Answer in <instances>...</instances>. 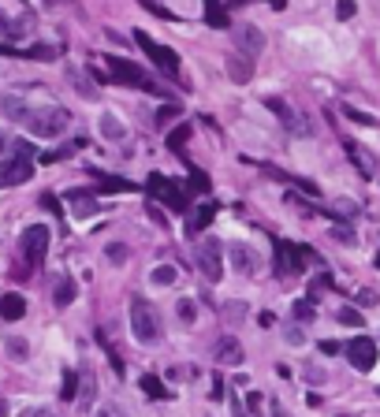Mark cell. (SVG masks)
<instances>
[{"label":"cell","instance_id":"6da1fadb","mask_svg":"<svg viewBox=\"0 0 380 417\" xmlns=\"http://www.w3.org/2000/svg\"><path fill=\"white\" fill-rule=\"evenodd\" d=\"M26 127H30V135H34V138H60L63 130L71 127V112H68V108H60V105L30 108Z\"/></svg>","mask_w":380,"mask_h":417},{"label":"cell","instance_id":"7a4b0ae2","mask_svg":"<svg viewBox=\"0 0 380 417\" xmlns=\"http://www.w3.org/2000/svg\"><path fill=\"white\" fill-rule=\"evenodd\" d=\"M130 331H135L138 343H157L160 339V313L153 309V302L135 298L130 302Z\"/></svg>","mask_w":380,"mask_h":417},{"label":"cell","instance_id":"3957f363","mask_svg":"<svg viewBox=\"0 0 380 417\" xmlns=\"http://www.w3.org/2000/svg\"><path fill=\"white\" fill-rule=\"evenodd\" d=\"M105 68H108L112 82H123V86H135V90H145V93H168V90H160L157 82H153L150 75H145L142 68H135L130 60L112 56V60H105Z\"/></svg>","mask_w":380,"mask_h":417},{"label":"cell","instance_id":"277c9868","mask_svg":"<svg viewBox=\"0 0 380 417\" xmlns=\"http://www.w3.org/2000/svg\"><path fill=\"white\" fill-rule=\"evenodd\" d=\"M48 227L45 224H34V227H26L23 231V239H19V249H23V261H26V269H41V261H45V249H48Z\"/></svg>","mask_w":380,"mask_h":417},{"label":"cell","instance_id":"5b68a950","mask_svg":"<svg viewBox=\"0 0 380 417\" xmlns=\"http://www.w3.org/2000/svg\"><path fill=\"white\" fill-rule=\"evenodd\" d=\"M306 261H313V254L309 249H302V246H287L284 239H276V269H279V276H302L306 272Z\"/></svg>","mask_w":380,"mask_h":417},{"label":"cell","instance_id":"8992f818","mask_svg":"<svg viewBox=\"0 0 380 417\" xmlns=\"http://www.w3.org/2000/svg\"><path fill=\"white\" fill-rule=\"evenodd\" d=\"M197 269H202V276L209 283L224 279V246L217 239H205L202 246H197Z\"/></svg>","mask_w":380,"mask_h":417},{"label":"cell","instance_id":"52a82bcc","mask_svg":"<svg viewBox=\"0 0 380 417\" xmlns=\"http://www.w3.org/2000/svg\"><path fill=\"white\" fill-rule=\"evenodd\" d=\"M135 41H138V48H142V53L157 63V68H160L164 75H175V71H179V56H175V48H164V45H157L150 34H145V30H135Z\"/></svg>","mask_w":380,"mask_h":417},{"label":"cell","instance_id":"ba28073f","mask_svg":"<svg viewBox=\"0 0 380 417\" xmlns=\"http://www.w3.org/2000/svg\"><path fill=\"white\" fill-rule=\"evenodd\" d=\"M30 175H34V157H19V153H11L8 160H0V190L19 187V182H26Z\"/></svg>","mask_w":380,"mask_h":417},{"label":"cell","instance_id":"9c48e42d","mask_svg":"<svg viewBox=\"0 0 380 417\" xmlns=\"http://www.w3.org/2000/svg\"><path fill=\"white\" fill-rule=\"evenodd\" d=\"M145 190L157 194L160 202H168V205H172V212H183V209H187V190H183V187H175L172 179L157 175V172H153L150 179H145Z\"/></svg>","mask_w":380,"mask_h":417},{"label":"cell","instance_id":"30bf717a","mask_svg":"<svg viewBox=\"0 0 380 417\" xmlns=\"http://www.w3.org/2000/svg\"><path fill=\"white\" fill-rule=\"evenodd\" d=\"M343 350H346V361H351L358 373H369L373 365H376V343L369 336H354Z\"/></svg>","mask_w":380,"mask_h":417},{"label":"cell","instance_id":"8fae6325","mask_svg":"<svg viewBox=\"0 0 380 417\" xmlns=\"http://www.w3.org/2000/svg\"><path fill=\"white\" fill-rule=\"evenodd\" d=\"M224 254H227V261H231V269L242 272V276H254V272H257V264H261V257H257L246 242H231V246L224 249Z\"/></svg>","mask_w":380,"mask_h":417},{"label":"cell","instance_id":"7c38bea8","mask_svg":"<svg viewBox=\"0 0 380 417\" xmlns=\"http://www.w3.org/2000/svg\"><path fill=\"white\" fill-rule=\"evenodd\" d=\"M235 45H239V53L242 56H261V48H265V34H261V30L257 26H250V23H246V26H235Z\"/></svg>","mask_w":380,"mask_h":417},{"label":"cell","instance_id":"4fadbf2b","mask_svg":"<svg viewBox=\"0 0 380 417\" xmlns=\"http://www.w3.org/2000/svg\"><path fill=\"white\" fill-rule=\"evenodd\" d=\"M265 108H269V112H276V115H279V123H284L287 130H294V135H309V123H302L299 115L291 112V105H287V101H279V97H265Z\"/></svg>","mask_w":380,"mask_h":417},{"label":"cell","instance_id":"5bb4252c","mask_svg":"<svg viewBox=\"0 0 380 417\" xmlns=\"http://www.w3.org/2000/svg\"><path fill=\"white\" fill-rule=\"evenodd\" d=\"M227 75H231V82H250L254 78V60L242 56V53L227 56Z\"/></svg>","mask_w":380,"mask_h":417},{"label":"cell","instance_id":"9a60e30c","mask_svg":"<svg viewBox=\"0 0 380 417\" xmlns=\"http://www.w3.org/2000/svg\"><path fill=\"white\" fill-rule=\"evenodd\" d=\"M23 313H26V298L23 294L8 291L4 298H0V316H4V321H23Z\"/></svg>","mask_w":380,"mask_h":417},{"label":"cell","instance_id":"2e32d148","mask_svg":"<svg viewBox=\"0 0 380 417\" xmlns=\"http://www.w3.org/2000/svg\"><path fill=\"white\" fill-rule=\"evenodd\" d=\"M78 403H82V410H90L93 406V398H97V380H93V369L90 365H82V373H78Z\"/></svg>","mask_w":380,"mask_h":417},{"label":"cell","instance_id":"e0dca14e","mask_svg":"<svg viewBox=\"0 0 380 417\" xmlns=\"http://www.w3.org/2000/svg\"><path fill=\"white\" fill-rule=\"evenodd\" d=\"M217 361H224V365H242L246 358H242V346H239V339L224 336V339L217 343Z\"/></svg>","mask_w":380,"mask_h":417},{"label":"cell","instance_id":"ac0fdd59","mask_svg":"<svg viewBox=\"0 0 380 417\" xmlns=\"http://www.w3.org/2000/svg\"><path fill=\"white\" fill-rule=\"evenodd\" d=\"M68 202L75 205L71 212L78 216V220H90V216L97 212V197H93V194H82V190H71V194H68Z\"/></svg>","mask_w":380,"mask_h":417},{"label":"cell","instance_id":"d6986e66","mask_svg":"<svg viewBox=\"0 0 380 417\" xmlns=\"http://www.w3.org/2000/svg\"><path fill=\"white\" fill-rule=\"evenodd\" d=\"M97 127H101V138H108V142H123V138H127V127H123V120H120V115H112V112H105Z\"/></svg>","mask_w":380,"mask_h":417},{"label":"cell","instance_id":"ffe728a7","mask_svg":"<svg viewBox=\"0 0 380 417\" xmlns=\"http://www.w3.org/2000/svg\"><path fill=\"white\" fill-rule=\"evenodd\" d=\"M212 216H217V205H212V202L197 205V209H194V216H190V224H187V231H190V235H197L202 227H209V224H212Z\"/></svg>","mask_w":380,"mask_h":417},{"label":"cell","instance_id":"44dd1931","mask_svg":"<svg viewBox=\"0 0 380 417\" xmlns=\"http://www.w3.org/2000/svg\"><path fill=\"white\" fill-rule=\"evenodd\" d=\"M0 108H4L11 120H19V123H26V115H30V108H26V101H19L15 93H8L4 101H0Z\"/></svg>","mask_w":380,"mask_h":417},{"label":"cell","instance_id":"7402d4cb","mask_svg":"<svg viewBox=\"0 0 380 417\" xmlns=\"http://www.w3.org/2000/svg\"><path fill=\"white\" fill-rule=\"evenodd\" d=\"M142 391H145V395H150V398H157V403H164V398H168V395H172V391H168V388H164V383H160V380H157L153 373H145V376H142Z\"/></svg>","mask_w":380,"mask_h":417},{"label":"cell","instance_id":"603a6c76","mask_svg":"<svg viewBox=\"0 0 380 417\" xmlns=\"http://www.w3.org/2000/svg\"><path fill=\"white\" fill-rule=\"evenodd\" d=\"M328 216H336V220H354V216H358V205L354 202H343V197H339V202H332V209H324Z\"/></svg>","mask_w":380,"mask_h":417},{"label":"cell","instance_id":"cb8c5ba5","mask_svg":"<svg viewBox=\"0 0 380 417\" xmlns=\"http://www.w3.org/2000/svg\"><path fill=\"white\" fill-rule=\"evenodd\" d=\"M291 313H294V316H299V321H302V324H309V321H313V316H317V309H313V302H309V298H294V306H291Z\"/></svg>","mask_w":380,"mask_h":417},{"label":"cell","instance_id":"d4e9b609","mask_svg":"<svg viewBox=\"0 0 380 417\" xmlns=\"http://www.w3.org/2000/svg\"><path fill=\"white\" fill-rule=\"evenodd\" d=\"M175 276H179V272L172 269V264H157V269H153V276H150V279L157 283V287H172V283H175Z\"/></svg>","mask_w":380,"mask_h":417},{"label":"cell","instance_id":"484cf974","mask_svg":"<svg viewBox=\"0 0 380 417\" xmlns=\"http://www.w3.org/2000/svg\"><path fill=\"white\" fill-rule=\"evenodd\" d=\"M187 138H190V127H187V123H183V127H175L172 135H168V149H172V153H183Z\"/></svg>","mask_w":380,"mask_h":417},{"label":"cell","instance_id":"4316f807","mask_svg":"<svg viewBox=\"0 0 380 417\" xmlns=\"http://www.w3.org/2000/svg\"><path fill=\"white\" fill-rule=\"evenodd\" d=\"M71 302H75V283L63 276L60 287H56V306H71Z\"/></svg>","mask_w":380,"mask_h":417},{"label":"cell","instance_id":"83f0119b","mask_svg":"<svg viewBox=\"0 0 380 417\" xmlns=\"http://www.w3.org/2000/svg\"><path fill=\"white\" fill-rule=\"evenodd\" d=\"M343 115H346V120H354V123H361V127H376V115L361 112V108H351V105H343Z\"/></svg>","mask_w":380,"mask_h":417},{"label":"cell","instance_id":"f1b7e54d","mask_svg":"<svg viewBox=\"0 0 380 417\" xmlns=\"http://www.w3.org/2000/svg\"><path fill=\"white\" fill-rule=\"evenodd\" d=\"M60 395L68 398V403L78 395V373H63V388H60Z\"/></svg>","mask_w":380,"mask_h":417},{"label":"cell","instance_id":"f546056e","mask_svg":"<svg viewBox=\"0 0 380 417\" xmlns=\"http://www.w3.org/2000/svg\"><path fill=\"white\" fill-rule=\"evenodd\" d=\"M332 239L339 246H358V235H354V227H332Z\"/></svg>","mask_w":380,"mask_h":417},{"label":"cell","instance_id":"4dcf8cb0","mask_svg":"<svg viewBox=\"0 0 380 417\" xmlns=\"http://www.w3.org/2000/svg\"><path fill=\"white\" fill-rule=\"evenodd\" d=\"M194 316H197V306H194V298H179V321L194 324Z\"/></svg>","mask_w":380,"mask_h":417},{"label":"cell","instance_id":"1f68e13d","mask_svg":"<svg viewBox=\"0 0 380 417\" xmlns=\"http://www.w3.org/2000/svg\"><path fill=\"white\" fill-rule=\"evenodd\" d=\"M205 8H209V23H212V26H227L224 11H220V0H205Z\"/></svg>","mask_w":380,"mask_h":417},{"label":"cell","instance_id":"d6a6232c","mask_svg":"<svg viewBox=\"0 0 380 417\" xmlns=\"http://www.w3.org/2000/svg\"><path fill=\"white\" fill-rule=\"evenodd\" d=\"M0 34H4V38H19V34H23V26H19V23H11L8 15L0 11Z\"/></svg>","mask_w":380,"mask_h":417},{"label":"cell","instance_id":"836d02e7","mask_svg":"<svg viewBox=\"0 0 380 417\" xmlns=\"http://www.w3.org/2000/svg\"><path fill=\"white\" fill-rule=\"evenodd\" d=\"M346 153H351V160H358V168L366 172V175L373 172V164H369L366 157H361V145H354V142H351V145H346Z\"/></svg>","mask_w":380,"mask_h":417},{"label":"cell","instance_id":"e575fe53","mask_svg":"<svg viewBox=\"0 0 380 417\" xmlns=\"http://www.w3.org/2000/svg\"><path fill=\"white\" fill-rule=\"evenodd\" d=\"M190 190H197V194H205V190H209V175L194 168V172H190Z\"/></svg>","mask_w":380,"mask_h":417},{"label":"cell","instance_id":"d590c367","mask_svg":"<svg viewBox=\"0 0 380 417\" xmlns=\"http://www.w3.org/2000/svg\"><path fill=\"white\" fill-rule=\"evenodd\" d=\"M339 321H343V324H351V328H361V313H358V309H351V306H343V309H339Z\"/></svg>","mask_w":380,"mask_h":417},{"label":"cell","instance_id":"8d00e7d4","mask_svg":"<svg viewBox=\"0 0 380 417\" xmlns=\"http://www.w3.org/2000/svg\"><path fill=\"white\" fill-rule=\"evenodd\" d=\"M175 115H179V105H164V108L157 112V123H160V127H168V123L175 120Z\"/></svg>","mask_w":380,"mask_h":417},{"label":"cell","instance_id":"74e56055","mask_svg":"<svg viewBox=\"0 0 380 417\" xmlns=\"http://www.w3.org/2000/svg\"><path fill=\"white\" fill-rule=\"evenodd\" d=\"M358 11V4H354V0H339V4H336V15H339V19L346 23V19H351V15Z\"/></svg>","mask_w":380,"mask_h":417},{"label":"cell","instance_id":"f35d334b","mask_svg":"<svg viewBox=\"0 0 380 417\" xmlns=\"http://www.w3.org/2000/svg\"><path fill=\"white\" fill-rule=\"evenodd\" d=\"M227 406H231V417H250V413H246V406H242V398L235 391L227 395Z\"/></svg>","mask_w":380,"mask_h":417},{"label":"cell","instance_id":"ab89813d","mask_svg":"<svg viewBox=\"0 0 380 417\" xmlns=\"http://www.w3.org/2000/svg\"><path fill=\"white\" fill-rule=\"evenodd\" d=\"M306 380H309V383H324L328 373L321 369V365H306Z\"/></svg>","mask_w":380,"mask_h":417},{"label":"cell","instance_id":"60d3db41","mask_svg":"<svg viewBox=\"0 0 380 417\" xmlns=\"http://www.w3.org/2000/svg\"><path fill=\"white\" fill-rule=\"evenodd\" d=\"M284 339H287L291 346H302V339H306V336H302L299 328H284Z\"/></svg>","mask_w":380,"mask_h":417},{"label":"cell","instance_id":"b9f144b4","mask_svg":"<svg viewBox=\"0 0 380 417\" xmlns=\"http://www.w3.org/2000/svg\"><path fill=\"white\" fill-rule=\"evenodd\" d=\"M8 350L15 358H26V339H8Z\"/></svg>","mask_w":380,"mask_h":417},{"label":"cell","instance_id":"7bdbcfd3","mask_svg":"<svg viewBox=\"0 0 380 417\" xmlns=\"http://www.w3.org/2000/svg\"><path fill=\"white\" fill-rule=\"evenodd\" d=\"M108 261L123 264V261H127V249H123V246H108Z\"/></svg>","mask_w":380,"mask_h":417},{"label":"cell","instance_id":"ee69618b","mask_svg":"<svg viewBox=\"0 0 380 417\" xmlns=\"http://www.w3.org/2000/svg\"><path fill=\"white\" fill-rule=\"evenodd\" d=\"M105 190H135V182H120V179H105Z\"/></svg>","mask_w":380,"mask_h":417},{"label":"cell","instance_id":"f6af8a7d","mask_svg":"<svg viewBox=\"0 0 380 417\" xmlns=\"http://www.w3.org/2000/svg\"><path fill=\"white\" fill-rule=\"evenodd\" d=\"M358 306H376V294L373 291H358Z\"/></svg>","mask_w":380,"mask_h":417},{"label":"cell","instance_id":"bcb514c9","mask_svg":"<svg viewBox=\"0 0 380 417\" xmlns=\"http://www.w3.org/2000/svg\"><path fill=\"white\" fill-rule=\"evenodd\" d=\"M291 182H294L299 190H306V194H317V187H313V182H306V179H294V175H291Z\"/></svg>","mask_w":380,"mask_h":417},{"label":"cell","instance_id":"7dc6e473","mask_svg":"<svg viewBox=\"0 0 380 417\" xmlns=\"http://www.w3.org/2000/svg\"><path fill=\"white\" fill-rule=\"evenodd\" d=\"M257 410H261V395H250V403H246V413H250V417H254Z\"/></svg>","mask_w":380,"mask_h":417},{"label":"cell","instance_id":"c3c4849f","mask_svg":"<svg viewBox=\"0 0 380 417\" xmlns=\"http://www.w3.org/2000/svg\"><path fill=\"white\" fill-rule=\"evenodd\" d=\"M23 417H53V410H45V406H34V410H26Z\"/></svg>","mask_w":380,"mask_h":417},{"label":"cell","instance_id":"681fc988","mask_svg":"<svg viewBox=\"0 0 380 417\" xmlns=\"http://www.w3.org/2000/svg\"><path fill=\"white\" fill-rule=\"evenodd\" d=\"M321 350H324V354H336V350H343V346H339L336 339H324V343H321Z\"/></svg>","mask_w":380,"mask_h":417},{"label":"cell","instance_id":"f907efd6","mask_svg":"<svg viewBox=\"0 0 380 417\" xmlns=\"http://www.w3.org/2000/svg\"><path fill=\"white\" fill-rule=\"evenodd\" d=\"M97 417H123V413L115 410V406H105V410H97Z\"/></svg>","mask_w":380,"mask_h":417},{"label":"cell","instance_id":"816d5d0a","mask_svg":"<svg viewBox=\"0 0 380 417\" xmlns=\"http://www.w3.org/2000/svg\"><path fill=\"white\" fill-rule=\"evenodd\" d=\"M0 417H8V398L0 395Z\"/></svg>","mask_w":380,"mask_h":417},{"label":"cell","instance_id":"f5cc1de1","mask_svg":"<svg viewBox=\"0 0 380 417\" xmlns=\"http://www.w3.org/2000/svg\"><path fill=\"white\" fill-rule=\"evenodd\" d=\"M272 417H287V413H284V406H279V403H272Z\"/></svg>","mask_w":380,"mask_h":417},{"label":"cell","instance_id":"db71d44e","mask_svg":"<svg viewBox=\"0 0 380 417\" xmlns=\"http://www.w3.org/2000/svg\"><path fill=\"white\" fill-rule=\"evenodd\" d=\"M269 4H272V8H284V4H287V0H269Z\"/></svg>","mask_w":380,"mask_h":417},{"label":"cell","instance_id":"11a10c76","mask_svg":"<svg viewBox=\"0 0 380 417\" xmlns=\"http://www.w3.org/2000/svg\"><path fill=\"white\" fill-rule=\"evenodd\" d=\"M0 149H4V130H0Z\"/></svg>","mask_w":380,"mask_h":417},{"label":"cell","instance_id":"9f6ffc18","mask_svg":"<svg viewBox=\"0 0 380 417\" xmlns=\"http://www.w3.org/2000/svg\"><path fill=\"white\" fill-rule=\"evenodd\" d=\"M376 269H380V254H376Z\"/></svg>","mask_w":380,"mask_h":417},{"label":"cell","instance_id":"6f0895ef","mask_svg":"<svg viewBox=\"0 0 380 417\" xmlns=\"http://www.w3.org/2000/svg\"><path fill=\"white\" fill-rule=\"evenodd\" d=\"M339 417H351V413H339Z\"/></svg>","mask_w":380,"mask_h":417},{"label":"cell","instance_id":"680465c9","mask_svg":"<svg viewBox=\"0 0 380 417\" xmlns=\"http://www.w3.org/2000/svg\"><path fill=\"white\" fill-rule=\"evenodd\" d=\"M376 395H380V388H376Z\"/></svg>","mask_w":380,"mask_h":417}]
</instances>
